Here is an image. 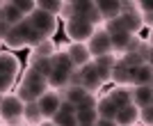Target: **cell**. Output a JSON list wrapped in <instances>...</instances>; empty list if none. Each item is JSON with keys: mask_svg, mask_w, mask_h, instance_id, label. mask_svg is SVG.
<instances>
[{"mask_svg": "<svg viewBox=\"0 0 153 126\" xmlns=\"http://www.w3.org/2000/svg\"><path fill=\"white\" fill-rule=\"evenodd\" d=\"M23 106H25V103L14 94V92L5 94V99L0 103V122L5 126L23 124Z\"/></svg>", "mask_w": 153, "mask_h": 126, "instance_id": "cell-1", "label": "cell"}, {"mask_svg": "<svg viewBox=\"0 0 153 126\" xmlns=\"http://www.w3.org/2000/svg\"><path fill=\"white\" fill-rule=\"evenodd\" d=\"M94 25L87 23V21H80V19H71L64 23V34L69 39V44H87L89 37L94 34Z\"/></svg>", "mask_w": 153, "mask_h": 126, "instance_id": "cell-2", "label": "cell"}, {"mask_svg": "<svg viewBox=\"0 0 153 126\" xmlns=\"http://www.w3.org/2000/svg\"><path fill=\"white\" fill-rule=\"evenodd\" d=\"M30 32H32V25L27 23V19H25V21H21V23H16V25H12V28H9V32H7V37H5L7 48H12V50L27 48Z\"/></svg>", "mask_w": 153, "mask_h": 126, "instance_id": "cell-3", "label": "cell"}, {"mask_svg": "<svg viewBox=\"0 0 153 126\" xmlns=\"http://www.w3.org/2000/svg\"><path fill=\"white\" fill-rule=\"evenodd\" d=\"M27 23L32 25V30H37L46 39H53V34L57 32V19L51 16V14H46V12H41V9H34V14L27 19Z\"/></svg>", "mask_w": 153, "mask_h": 126, "instance_id": "cell-4", "label": "cell"}, {"mask_svg": "<svg viewBox=\"0 0 153 126\" xmlns=\"http://www.w3.org/2000/svg\"><path fill=\"white\" fill-rule=\"evenodd\" d=\"M21 85L30 89L32 94H34V99H39L44 92L51 89V87H48V78L41 76V74H37V71L30 69V67H27L25 71H21Z\"/></svg>", "mask_w": 153, "mask_h": 126, "instance_id": "cell-5", "label": "cell"}, {"mask_svg": "<svg viewBox=\"0 0 153 126\" xmlns=\"http://www.w3.org/2000/svg\"><path fill=\"white\" fill-rule=\"evenodd\" d=\"M87 50H89L91 60H94V57H101V55L112 53V46H110V34L103 30V28H96L94 34H91L89 41H87Z\"/></svg>", "mask_w": 153, "mask_h": 126, "instance_id": "cell-6", "label": "cell"}, {"mask_svg": "<svg viewBox=\"0 0 153 126\" xmlns=\"http://www.w3.org/2000/svg\"><path fill=\"white\" fill-rule=\"evenodd\" d=\"M37 106L44 115V119H53V115L59 110L62 106V92H55V89H48L37 99Z\"/></svg>", "mask_w": 153, "mask_h": 126, "instance_id": "cell-7", "label": "cell"}, {"mask_svg": "<svg viewBox=\"0 0 153 126\" xmlns=\"http://www.w3.org/2000/svg\"><path fill=\"white\" fill-rule=\"evenodd\" d=\"M66 55H69L71 64L76 69H82V67L91 64V55L87 50V44H66Z\"/></svg>", "mask_w": 153, "mask_h": 126, "instance_id": "cell-8", "label": "cell"}, {"mask_svg": "<svg viewBox=\"0 0 153 126\" xmlns=\"http://www.w3.org/2000/svg\"><path fill=\"white\" fill-rule=\"evenodd\" d=\"M78 71L82 76V87L87 89L89 94H96V92L103 87V82H101V78H98V71L94 69V64H87V67H82V69H78Z\"/></svg>", "mask_w": 153, "mask_h": 126, "instance_id": "cell-9", "label": "cell"}, {"mask_svg": "<svg viewBox=\"0 0 153 126\" xmlns=\"http://www.w3.org/2000/svg\"><path fill=\"white\" fill-rule=\"evenodd\" d=\"M71 74L73 71L59 69V67H53L51 76H48V87L55 89V92H64V89L71 85Z\"/></svg>", "mask_w": 153, "mask_h": 126, "instance_id": "cell-10", "label": "cell"}, {"mask_svg": "<svg viewBox=\"0 0 153 126\" xmlns=\"http://www.w3.org/2000/svg\"><path fill=\"white\" fill-rule=\"evenodd\" d=\"M0 74L5 76H21V60L14 53H7V50H0Z\"/></svg>", "mask_w": 153, "mask_h": 126, "instance_id": "cell-11", "label": "cell"}, {"mask_svg": "<svg viewBox=\"0 0 153 126\" xmlns=\"http://www.w3.org/2000/svg\"><path fill=\"white\" fill-rule=\"evenodd\" d=\"M119 21H121V28L128 32V34H137V32L144 28L142 23V16L137 9H130V12H121L119 14Z\"/></svg>", "mask_w": 153, "mask_h": 126, "instance_id": "cell-12", "label": "cell"}, {"mask_svg": "<svg viewBox=\"0 0 153 126\" xmlns=\"http://www.w3.org/2000/svg\"><path fill=\"white\" fill-rule=\"evenodd\" d=\"M130 103L137 108L144 106H153V87L149 85H137V87H130Z\"/></svg>", "mask_w": 153, "mask_h": 126, "instance_id": "cell-13", "label": "cell"}, {"mask_svg": "<svg viewBox=\"0 0 153 126\" xmlns=\"http://www.w3.org/2000/svg\"><path fill=\"white\" fill-rule=\"evenodd\" d=\"M114 122L119 126H133V124H140V108L128 103V106H121L117 110V117Z\"/></svg>", "mask_w": 153, "mask_h": 126, "instance_id": "cell-14", "label": "cell"}, {"mask_svg": "<svg viewBox=\"0 0 153 126\" xmlns=\"http://www.w3.org/2000/svg\"><path fill=\"white\" fill-rule=\"evenodd\" d=\"M96 5V12L101 16V21H112V19H119L121 14V2L119 0H108V2H94Z\"/></svg>", "mask_w": 153, "mask_h": 126, "instance_id": "cell-15", "label": "cell"}, {"mask_svg": "<svg viewBox=\"0 0 153 126\" xmlns=\"http://www.w3.org/2000/svg\"><path fill=\"white\" fill-rule=\"evenodd\" d=\"M117 110H119V106H117L108 94L101 96V99H96V115H98V119H114Z\"/></svg>", "mask_w": 153, "mask_h": 126, "instance_id": "cell-16", "label": "cell"}, {"mask_svg": "<svg viewBox=\"0 0 153 126\" xmlns=\"http://www.w3.org/2000/svg\"><path fill=\"white\" fill-rule=\"evenodd\" d=\"M27 67L48 78L55 64H53V57H39V55H34V53H30V55H27Z\"/></svg>", "mask_w": 153, "mask_h": 126, "instance_id": "cell-17", "label": "cell"}, {"mask_svg": "<svg viewBox=\"0 0 153 126\" xmlns=\"http://www.w3.org/2000/svg\"><path fill=\"white\" fill-rule=\"evenodd\" d=\"M130 78H133V87H137V85H149V87H151V82H153V67H151V64L135 67V69H130Z\"/></svg>", "mask_w": 153, "mask_h": 126, "instance_id": "cell-18", "label": "cell"}, {"mask_svg": "<svg viewBox=\"0 0 153 126\" xmlns=\"http://www.w3.org/2000/svg\"><path fill=\"white\" fill-rule=\"evenodd\" d=\"M44 122V115L39 110L37 101H32V103H25L23 106V124L25 126H39Z\"/></svg>", "mask_w": 153, "mask_h": 126, "instance_id": "cell-19", "label": "cell"}, {"mask_svg": "<svg viewBox=\"0 0 153 126\" xmlns=\"http://www.w3.org/2000/svg\"><path fill=\"white\" fill-rule=\"evenodd\" d=\"M130 39H133V34H128V32H114V34H110V46H112V53H114L117 57L123 55L128 48V44H130Z\"/></svg>", "mask_w": 153, "mask_h": 126, "instance_id": "cell-20", "label": "cell"}, {"mask_svg": "<svg viewBox=\"0 0 153 126\" xmlns=\"http://www.w3.org/2000/svg\"><path fill=\"white\" fill-rule=\"evenodd\" d=\"M110 82H114L117 87H128V85H133L130 69H126V67H121V64L117 62V67L110 71Z\"/></svg>", "mask_w": 153, "mask_h": 126, "instance_id": "cell-21", "label": "cell"}, {"mask_svg": "<svg viewBox=\"0 0 153 126\" xmlns=\"http://www.w3.org/2000/svg\"><path fill=\"white\" fill-rule=\"evenodd\" d=\"M89 96V92L85 87H80V85H71V87H66L62 92V99L64 101H69V103H73V106H78L82 99H87Z\"/></svg>", "mask_w": 153, "mask_h": 126, "instance_id": "cell-22", "label": "cell"}, {"mask_svg": "<svg viewBox=\"0 0 153 126\" xmlns=\"http://www.w3.org/2000/svg\"><path fill=\"white\" fill-rule=\"evenodd\" d=\"M34 5H37V9H41V12L59 19V12H62L64 0H34Z\"/></svg>", "mask_w": 153, "mask_h": 126, "instance_id": "cell-23", "label": "cell"}, {"mask_svg": "<svg viewBox=\"0 0 153 126\" xmlns=\"http://www.w3.org/2000/svg\"><path fill=\"white\" fill-rule=\"evenodd\" d=\"M2 21H5L7 25H16V23H21V21H25V19L19 14V9H16L14 2H2Z\"/></svg>", "mask_w": 153, "mask_h": 126, "instance_id": "cell-24", "label": "cell"}, {"mask_svg": "<svg viewBox=\"0 0 153 126\" xmlns=\"http://www.w3.org/2000/svg\"><path fill=\"white\" fill-rule=\"evenodd\" d=\"M130 87H133V85H128V87H114V89H110V92H108V96L114 101L119 108L128 106V103H130Z\"/></svg>", "mask_w": 153, "mask_h": 126, "instance_id": "cell-25", "label": "cell"}, {"mask_svg": "<svg viewBox=\"0 0 153 126\" xmlns=\"http://www.w3.org/2000/svg\"><path fill=\"white\" fill-rule=\"evenodd\" d=\"M32 53L39 55V57H53L57 53V44H55V39H44L41 44H37L32 48Z\"/></svg>", "mask_w": 153, "mask_h": 126, "instance_id": "cell-26", "label": "cell"}, {"mask_svg": "<svg viewBox=\"0 0 153 126\" xmlns=\"http://www.w3.org/2000/svg\"><path fill=\"white\" fill-rule=\"evenodd\" d=\"M53 124L55 126H78V119H76V112H64V110H57L53 115Z\"/></svg>", "mask_w": 153, "mask_h": 126, "instance_id": "cell-27", "label": "cell"}, {"mask_svg": "<svg viewBox=\"0 0 153 126\" xmlns=\"http://www.w3.org/2000/svg\"><path fill=\"white\" fill-rule=\"evenodd\" d=\"M76 119L78 124H87V126H94L98 115H96V108H87V110H76Z\"/></svg>", "mask_w": 153, "mask_h": 126, "instance_id": "cell-28", "label": "cell"}, {"mask_svg": "<svg viewBox=\"0 0 153 126\" xmlns=\"http://www.w3.org/2000/svg\"><path fill=\"white\" fill-rule=\"evenodd\" d=\"M137 55H140V60L144 64H151V57H153V46H151V39H142V44L137 46V50H135Z\"/></svg>", "mask_w": 153, "mask_h": 126, "instance_id": "cell-29", "label": "cell"}, {"mask_svg": "<svg viewBox=\"0 0 153 126\" xmlns=\"http://www.w3.org/2000/svg\"><path fill=\"white\" fill-rule=\"evenodd\" d=\"M119 64L121 67H126V69H135V67H142V60L137 53H123V55H119Z\"/></svg>", "mask_w": 153, "mask_h": 126, "instance_id": "cell-30", "label": "cell"}, {"mask_svg": "<svg viewBox=\"0 0 153 126\" xmlns=\"http://www.w3.org/2000/svg\"><path fill=\"white\" fill-rule=\"evenodd\" d=\"M14 5H16V9H19V14L23 16V19H30L32 14H34V9H37L34 0H16Z\"/></svg>", "mask_w": 153, "mask_h": 126, "instance_id": "cell-31", "label": "cell"}, {"mask_svg": "<svg viewBox=\"0 0 153 126\" xmlns=\"http://www.w3.org/2000/svg\"><path fill=\"white\" fill-rule=\"evenodd\" d=\"M14 85H16V78L0 74V94H9V92L14 89Z\"/></svg>", "mask_w": 153, "mask_h": 126, "instance_id": "cell-32", "label": "cell"}, {"mask_svg": "<svg viewBox=\"0 0 153 126\" xmlns=\"http://www.w3.org/2000/svg\"><path fill=\"white\" fill-rule=\"evenodd\" d=\"M140 124L142 126H151L153 124V106L140 108Z\"/></svg>", "mask_w": 153, "mask_h": 126, "instance_id": "cell-33", "label": "cell"}, {"mask_svg": "<svg viewBox=\"0 0 153 126\" xmlns=\"http://www.w3.org/2000/svg\"><path fill=\"white\" fill-rule=\"evenodd\" d=\"M44 39H46L44 34H39L37 30H32V32H30V39H27V48H34V46H37V44H41Z\"/></svg>", "mask_w": 153, "mask_h": 126, "instance_id": "cell-34", "label": "cell"}, {"mask_svg": "<svg viewBox=\"0 0 153 126\" xmlns=\"http://www.w3.org/2000/svg\"><path fill=\"white\" fill-rule=\"evenodd\" d=\"M9 28H12V25H7L5 21L0 19V41H5V37H7V32H9Z\"/></svg>", "mask_w": 153, "mask_h": 126, "instance_id": "cell-35", "label": "cell"}, {"mask_svg": "<svg viewBox=\"0 0 153 126\" xmlns=\"http://www.w3.org/2000/svg\"><path fill=\"white\" fill-rule=\"evenodd\" d=\"M94 126H119L114 119H96V124Z\"/></svg>", "mask_w": 153, "mask_h": 126, "instance_id": "cell-36", "label": "cell"}, {"mask_svg": "<svg viewBox=\"0 0 153 126\" xmlns=\"http://www.w3.org/2000/svg\"><path fill=\"white\" fill-rule=\"evenodd\" d=\"M39 126H55V124H53L51 119H44V122H41V124H39Z\"/></svg>", "mask_w": 153, "mask_h": 126, "instance_id": "cell-37", "label": "cell"}, {"mask_svg": "<svg viewBox=\"0 0 153 126\" xmlns=\"http://www.w3.org/2000/svg\"><path fill=\"white\" fill-rule=\"evenodd\" d=\"M0 19H2V2H0Z\"/></svg>", "mask_w": 153, "mask_h": 126, "instance_id": "cell-38", "label": "cell"}, {"mask_svg": "<svg viewBox=\"0 0 153 126\" xmlns=\"http://www.w3.org/2000/svg\"><path fill=\"white\" fill-rule=\"evenodd\" d=\"M2 99H5V94H0V103H2Z\"/></svg>", "mask_w": 153, "mask_h": 126, "instance_id": "cell-39", "label": "cell"}, {"mask_svg": "<svg viewBox=\"0 0 153 126\" xmlns=\"http://www.w3.org/2000/svg\"><path fill=\"white\" fill-rule=\"evenodd\" d=\"M14 126H25V124H14Z\"/></svg>", "mask_w": 153, "mask_h": 126, "instance_id": "cell-40", "label": "cell"}, {"mask_svg": "<svg viewBox=\"0 0 153 126\" xmlns=\"http://www.w3.org/2000/svg\"><path fill=\"white\" fill-rule=\"evenodd\" d=\"M133 126H142V124H133Z\"/></svg>", "mask_w": 153, "mask_h": 126, "instance_id": "cell-41", "label": "cell"}, {"mask_svg": "<svg viewBox=\"0 0 153 126\" xmlns=\"http://www.w3.org/2000/svg\"><path fill=\"white\" fill-rule=\"evenodd\" d=\"M0 126H5V124H2V122H0Z\"/></svg>", "mask_w": 153, "mask_h": 126, "instance_id": "cell-42", "label": "cell"}]
</instances>
